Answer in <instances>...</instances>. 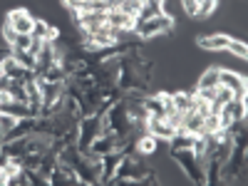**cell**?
I'll return each instance as SVG.
<instances>
[{
    "instance_id": "1",
    "label": "cell",
    "mask_w": 248,
    "mask_h": 186,
    "mask_svg": "<svg viewBox=\"0 0 248 186\" xmlns=\"http://www.w3.org/2000/svg\"><path fill=\"white\" fill-rule=\"evenodd\" d=\"M174 28V17L169 13H161L156 17H149L144 20V23H139V20H134V35H139L141 40H154V37H161V35H169Z\"/></svg>"
},
{
    "instance_id": "2",
    "label": "cell",
    "mask_w": 248,
    "mask_h": 186,
    "mask_svg": "<svg viewBox=\"0 0 248 186\" xmlns=\"http://www.w3.org/2000/svg\"><path fill=\"white\" fill-rule=\"evenodd\" d=\"M171 159L179 164V167L186 171L194 184H206V176H203V167L199 164V159L194 156L191 149H171Z\"/></svg>"
},
{
    "instance_id": "3",
    "label": "cell",
    "mask_w": 248,
    "mask_h": 186,
    "mask_svg": "<svg viewBox=\"0 0 248 186\" xmlns=\"http://www.w3.org/2000/svg\"><path fill=\"white\" fill-rule=\"evenodd\" d=\"M102 134V124H99V117H82L79 119V127H77V147L79 152L90 149V144Z\"/></svg>"
},
{
    "instance_id": "4",
    "label": "cell",
    "mask_w": 248,
    "mask_h": 186,
    "mask_svg": "<svg viewBox=\"0 0 248 186\" xmlns=\"http://www.w3.org/2000/svg\"><path fill=\"white\" fill-rule=\"evenodd\" d=\"M236 119H246V99H238V97L229 99V102H226V105L221 107L218 127L226 129V127H229L231 122H236Z\"/></svg>"
},
{
    "instance_id": "5",
    "label": "cell",
    "mask_w": 248,
    "mask_h": 186,
    "mask_svg": "<svg viewBox=\"0 0 248 186\" xmlns=\"http://www.w3.org/2000/svg\"><path fill=\"white\" fill-rule=\"evenodd\" d=\"M5 23H8L17 35H30V32H32V25H35V17H32L25 8H15V10L8 13Z\"/></svg>"
},
{
    "instance_id": "6",
    "label": "cell",
    "mask_w": 248,
    "mask_h": 186,
    "mask_svg": "<svg viewBox=\"0 0 248 186\" xmlns=\"http://www.w3.org/2000/svg\"><path fill=\"white\" fill-rule=\"evenodd\" d=\"M218 85H226L229 90H233V97L246 99V79L231 70H218Z\"/></svg>"
},
{
    "instance_id": "7",
    "label": "cell",
    "mask_w": 248,
    "mask_h": 186,
    "mask_svg": "<svg viewBox=\"0 0 248 186\" xmlns=\"http://www.w3.org/2000/svg\"><path fill=\"white\" fill-rule=\"evenodd\" d=\"M107 25L109 28H117V30H124V32H132L134 30V17L127 15L124 10H107Z\"/></svg>"
},
{
    "instance_id": "8",
    "label": "cell",
    "mask_w": 248,
    "mask_h": 186,
    "mask_svg": "<svg viewBox=\"0 0 248 186\" xmlns=\"http://www.w3.org/2000/svg\"><path fill=\"white\" fill-rule=\"evenodd\" d=\"M119 161H122V154L117 149L107 152V154H102V176H99V184H109L114 169L119 167Z\"/></svg>"
},
{
    "instance_id": "9",
    "label": "cell",
    "mask_w": 248,
    "mask_h": 186,
    "mask_svg": "<svg viewBox=\"0 0 248 186\" xmlns=\"http://www.w3.org/2000/svg\"><path fill=\"white\" fill-rule=\"evenodd\" d=\"M144 129H147L149 134H154L156 139H167V141H169V139L174 137V132H176V129L169 127V124L164 122V119H156V117H149L147 124H144Z\"/></svg>"
},
{
    "instance_id": "10",
    "label": "cell",
    "mask_w": 248,
    "mask_h": 186,
    "mask_svg": "<svg viewBox=\"0 0 248 186\" xmlns=\"http://www.w3.org/2000/svg\"><path fill=\"white\" fill-rule=\"evenodd\" d=\"M32 37H37V40H55L57 35H60V30L57 28H52L47 20H43V17H35V25H32V32H30Z\"/></svg>"
},
{
    "instance_id": "11",
    "label": "cell",
    "mask_w": 248,
    "mask_h": 186,
    "mask_svg": "<svg viewBox=\"0 0 248 186\" xmlns=\"http://www.w3.org/2000/svg\"><path fill=\"white\" fill-rule=\"evenodd\" d=\"M196 43L203 50H226L231 43V37L229 35H209V37H199Z\"/></svg>"
},
{
    "instance_id": "12",
    "label": "cell",
    "mask_w": 248,
    "mask_h": 186,
    "mask_svg": "<svg viewBox=\"0 0 248 186\" xmlns=\"http://www.w3.org/2000/svg\"><path fill=\"white\" fill-rule=\"evenodd\" d=\"M156 147H159V139L154 137V134H141L139 137V141H137V154H141V156H152L154 152H156Z\"/></svg>"
},
{
    "instance_id": "13",
    "label": "cell",
    "mask_w": 248,
    "mask_h": 186,
    "mask_svg": "<svg viewBox=\"0 0 248 186\" xmlns=\"http://www.w3.org/2000/svg\"><path fill=\"white\" fill-rule=\"evenodd\" d=\"M194 139H196L194 134L184 132V129H176V132H174V137L169 139V147H171V149H191Z\"/></svg>"
},
{
    "instance_id": "14",
    "label": "cell",
    "mask_w": 248,
    "mask_h": 186,
    "mask_svg": "<svg viewBox=\"0 0 248 186\" xmlns=\"http://www.w3.org/2000/svg\"><path fill=\"white\" fill-rule=\"evenodd\" d=\"M161 13H164V5H159V3H144V5H141V10H139V15H137L134 20L144 23V20L156 17V15H161Z\"/></svg>"
},
{
    "instance_id": "15",
    "label": "cell",
    "mask_w": 248,
    "mask_h": 186,
    "mask_svg": "<svg viewBox=\"0 0 248 186\" xmlns=\"http://www.w3.org/2000/svg\"><path fill=\"white\" fill-rule=\"evenodd\" d=\"M67 72L65 70H62V65H60V62H57V65H52V67H47V72L43 75V79L45 82H57V85H62V82H67Z\"/></svg>"
},
{
    "instance_id": "16",
    "label": "cell",
    "mask_w": 248,
    "mask_h": 186,
    "mask_svg": "<svg viewBox=\"0 0 248 186\" xmlns=\"http://www.w3.org/2000/svg\"><path fill=\"white\" fill-rule=\"evenodd\" d=\"M196 87H218V67H209L196 82Z\"/></svg>"
},
{
    "instance_id": "17",
    "label": "cell",
    "mask_w": 248,
    "mask_h": 186,
    "mask_svg": "<svg viewBox=\"0 0 248 186\" xmlns=\"http://www.w3.org/2000/svg\"><path fill=\"white\" fill-rule=\"evenodd\" d=\"M13 57H15L25 70H35V65H37V57L30 55L28 50H17V47H13Z\"/></svg>"
},
{
    "instance_id": "18",
    "label": "cell",
    "mask_w": 248,
    "mask_h": 186,
    "mask_svg": "<svg viewBox=\"0 0 248 186\" xmlns=\"http://www.w3.org/2000/svg\"><path fill=\"white\" fill-rule=\"evenodd\" d=\"M171 102H174V107L179 112H186V109H191V94L189 92H171Z\"/></svg>"
},
{
    "instance_id": "19",
    "label": "cell",
    "mask_w": 248,
    "mask_h": 186,
    "mask_svg": "<svg viewBox=\"0 0 248 186\" xmlns=\"http://www.w3.org/2000/svg\"><path fill=\"white\" fill-rule=\"evenodd\" d=\"M226 50H229L233 57H241V60L248 57V47H246L243 40H233V37H231V43H229V47H226Z\"/></svg>"
},
{
    "instance_id": "20",
    "label": "cell",
    "mask_w": 248,
    "mask_h": 186,
    "mask_svg": "<svg viewBox=\"0 0 248 186\" xmlns=\"http://www.w3.org/2000/svg\"><path fill=\"white\" fill-rule=\"evenodd\" d=\"M218 8V0H199V13L196 17H209Z\"/></svg>"
},
{
    "instance_id": "21",
    "label": "cell",
    "mask_w": 248,
    "mask_h": 186,
    "mask_svg": "<svg viewBox=\"0 0 248 186\" xmlns=\"http://www.w3.org/2000/svg\"><path fill=\"white\" fill-rule=\"evenodd\" d=\"M141 0H124V3H122V8L119 10H124V13H127V15H132V17H137L139 15V10H141Z\"/></svg>"
},
{
    "instance_id": "22",
    "label": "cell",
    "mask_w": 248,
    "mask_h": 186,
    "mask_svg": "<svg viewBox=\"0 0 248 186\" xmlns=\"http://www.w3.org/2000/svg\"><path fill=\"white\" fill-rule=\"evenodd\" d=\"M15 124H17V117H13V114H5V112H0V129H3V132H10V129H15Z\"/></svg>"
},
{
    "instance_id": "23",
    "label": "cell",
    "mask_w": 248,
    "mask_h": 186,
    "mask_svg": "<svg viewBox=\"0 0 248 186\" xmlns=\"http://www.w3.org/2000/svg\"><path fill=\"white\" fill-rule=\"evenodd\" d=\"M0 35H3V40H5V43H8L10 47L15 45V40H17V32H15V30H13V28H10L8 23H3V28H0Z\"/></svg>"
},
{
    "instance_id": "24",
    "label": "cell",
    "mask_w": 248,
    "mask_h": 186,
    "mask_svg": "<svg viewBox=\"0 0 248 186\" xmlns=\"http://www.w3.org/2000/svg\"><path fill=\"white\" fill-rule=\"evenodd\" d=\"M181 8L186 10L189 17H196V13H199V3H196V0H181Z\"/></svg>"
},
{
    "instance_id": "25",
    "label": "cell",
    "mask_w": 248,
    "mask_h": 186,
    "mask_svg": "<svg viewBox=\"0 0 248 186\" xmlns=\"http://www.w3.org/2000/svg\"><path fill=\"white\" fill-rule=\"evenodd\" d=\"M196 94L201 97V99H206V102H214L216 99V87H196Z\"/></svg>"
},
{
    "instance_id": "26",
    "label": "cell",
    "mask_w": 248,
    "mask_h": 186,
    "mask_svg": "<svg viewBox=\"0 0 248 186\" xmlns=\"http://www.w3.org/2000/svg\"><path fill=\"white\" fill-rule=\"evenodd\" d=\"M30 43H32V35H17V40H15V45H13V47H17V50H28Z\"/></svg>"
},
{
    "instance_id": "27",
    "label": "cell",
    "mask_w": 248,
    "mask_h": 186,
    "mask_svg": "<svg viewBox=\"0 0 248 186\" xmlns=\"http://www.w3.org/2000/svg\"><path fill=\"white\" fill-rule=\"evenodd\" d=\"M10 82H13V79H10L5 72L0 75V92H8V90H10Z\"/></svg>"
},
{
    "instance_id": "28",
    "label": "cell",
    "mask_w": 248,
    "mask_h": 186,
    "mask_svg": "<svg viewBox=\"0 0 248 186\" xmlns=\"http://www.w3.org/2000/svg\"><path fill=\"white\" fill-rule=\"evenodd\" d=\"M20 169H23V167H17V164H13V161H8V167H5V171H8V179L10 176H15Z\"/></svg>"
},
{
    "instance_id": "29",
    "label": "cell",
    "mask_w": 248,
    "mask_h": 186,
    "mask_svg": "<svg viewBox=\"0 0 248 186\" xmlns=\"http://www.w3.org/2000/svg\"><path fill=\"white\" fill-rule=\"evenodd\" d=\"M105 3H107V8H109V10H117V8H122L124 0H105Z\"/></svg>"
},
{
    "instance_id": "30",
    "label": "cell",
    "mask_w": 248,
    "mask_h": 186,
    "mask_svg": "<svg viewBox=\"0 0 248 186\" xmlns=\"http://www.w3.org/2000/svg\"><path fill=\"white\" fill-rule=\"evenodd\" d=\"M8 102H13V94L10 92H0V105H8Z\"/></svg>"
},
{
    "instance_id": "31",
    "label": "cell",
    "mask_w": 248,
    "mask_h": 186,
    "mask_svg": "<svg viewBox=\"0 0 248 186\" xmlns=\"http://www.w3.org/2000/svg\"><path fill=\"white\" fill-rule=\"evenodd\" d=\"M0 186H8V171L0 169Z\"/></svg>"
},
{
    "instance_id": "32",
    "label": "cell",
    "mask_w": 248,
    "mask_h": 186,
    "mask_svg": "<svg viewBox=\"0 0 248 186\" xmlns=\"http://www.w3.org/2000/svg\"><path fill=\"white\" fill-rule=\"evenodd\" d=\"M0 75H3V62H0Z\"/></svg>"
},
{
    "instance_id": "33",
    "label": "cell",
    "mask_w": 248,
    "mask_h": 186,
    "mask_svg": "<svg viewBox=\"0 0 248 186\" xmlns=\"http://www.w3.org/2000/svg\"><path fill=\"white\" fill-rule=\"evenodd\" d=\"M141 3H147V0H141Z\"/></svg>"
},
{
    "instance_id": "34",
    "label": "cell",
    "mask_w": 248,
    "mask_h": 186,
    "mask_svg": "<svg viewBox=\"0 0 248 186\" xmlns=\"http://www.w3.org/2000/svg\"><path fill=\"white\" fill-rule=\"evenodd\" d=\"M196 3H199V0H196Z\"/></svg>"
}]
</instances>
